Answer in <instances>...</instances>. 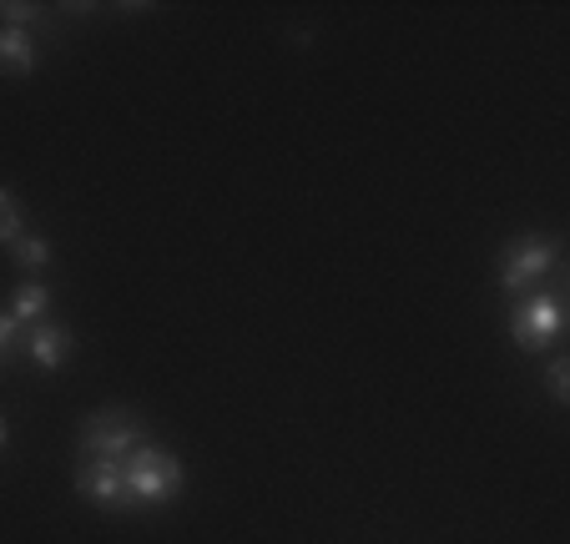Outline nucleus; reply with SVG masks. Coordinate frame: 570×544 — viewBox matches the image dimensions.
<instances>
[{
	"label": "nucleus",
	"instance_id": "f257e3e1",
	"mask_svg": "<svg viewBox=\"0 0 570 544\" xmlns=\"http://www.w3.org/2000/svg\"><path fill=\"white\" fill-rule=\"evenodd\" d=\"M121 474H127V489L137 504H167L183 494V464L167 454V448H131L127 459H121Z\"/></svg>",
	"mask_w": 570,
	"mask_h": 544
},
{
	"label": "nucleus",
	"instance_id": "f03ea898",
	"mask_svg": "<svg viewBox=\"0 0 570 544\" xmlns=\"http://www.w3.org/2000/svg\"><path fill=\"white\" fill-rule=\"evenodd\" d=\"M81 448L97 464H121L131 448H141V424L131 414H121V408H101L81 428Z\"/></svg>",
	"mask_w": 570,
	"mask_h": 544
},
{
	"label": "nucleus",
	"instance_id": "7ed1b4c3",
	"mask_svg": "<svg viewBox=\"0 0 570 544\" xmlns=\"http://www.w3.org/2000/svg\"><path fill=\"white\" fill-rule=\"evenodd\" d=\"M550 267H556V243H550V237H520L505 253L500 283H505V293H525L535 278H546Z\"/></svg>",
	"mask_w": 570,
	"mask_h": 544
},
{
	"label": "nucleus",
	"instance_id": "20e7f679",
	"mask_svg": "<svg viewBox=\"0 0 570 544\" xmlns=\"http://www.w3.org/2000/svg\"><path fill=\"white\" fill-rule=\"evenodd\" d=\"M510 333H515V343L525 353L556 343V333H560V298H556V293H546V298H525L515 308V318H510Z\"/></svg>",
	"mask_w": 570,
	"mask_h": 544
},
{
	"label": "nucleus",
	"instance_id": "39448f33",
	"mask_svg": "<svg viewBox=\"0 0 570 544\" xmlns=\"http://www.w3.org/2000/svg\"><path fill=\"white\" fill-rule=\"evenodd\" d=\"M76 489L87 494L91 504H101V510H117V504H127V500H131L121 464H97V459H91L87 469L76 474Z\"/></svg>",
	"mask_w": 570,
	"mask_h": 544
},
{
	"label": "nucleus",
	"instance_id": "423d86ee",
	"mask_svg": "<svg viewBox=\"0 0 570 544\" xmlns=\"http://www.w3.org/2000/svg\"><path fill=\"white\" fill-rule=\"evenodd\" d=\"M26 353H31L41 368H61V363L71 358V333H66L61 323H36L31 338H26Z\"/></svg>",
	"mask_w": 570,
	"mask_h": 544
},
{
	"label": "nucleus",
	"instance_id": "0eeeda50",
	"mask_svg": "<svg viewBox=\"0 0 570 544\" xmlns=\"http://www.w3.org/2000/svg\"><path fill=\"white\" fill-rule=\"evenodd\" d=\"M0 71H6V76H31L36 71V41H31V31L0 26Z\"/></svg>",
	"mask_w": 570,
	"mask_h": 544
},
{
	"label": "nucleus",
	"instance_id": "6e6552de",
	"mask_svg": "<svg viewBox=\"0 0 570 544\" xmlns=\"http://www.w3.org/2000/svg\"><path fill=\"white\" fill-rule=\"evenodd\" d=\"M46 308H51V293L41 288V283H21V288H16V298H11V318H16V328H21V323H46Z\"/></svg>",
	"mask_w": 570,
	"mask_h": 544
},
{
	"label": "nucleus",
	"instance_id": "1a4fd4ad",
	"mask_svg": "<svg viewBox=\"0 0 570 544\" xmlns=\"http://www.w3.org/2000/svg\"><path fill=\"white\" fill-rule=\"evenodd\" d=\"M16 263H21V267H31V273H36V267H46V263H51V243H46V237H16Z\"/></svg>",
	"mask_w": 570,
	"mask_h": 544
},
{
	"label": "nucleus",
	"instance_id": "9d476101",
	"mask_svg": "<svg viewBox=\"0 0 570 544\" xmlns=\"http://www.w3.org/2000/svg\"><path fill=\"white\" fill-rule=\"evenodd\" d=\"M16 237H21V202L0 187V243H16Z\"/></svg>",
	"mask_w": 570,
	"mask_h": 544
},
{
	"label": "nucleus",
	"instance_id": "9b49d317",
	"mask_svg": "<svg viewBox=\"0 0 570 544\" xmlns=\"http://www.w3.org/2000/svg\"><path fill=\"white\" fill-rule=\"evenodd\" d=\"M546 384H550V398H556V404H570V363H566V358L550 363Z\"/></svg>",
	"mask_w": 570,
	"mask_h": 544
},
{
	"label": "nucleus",
	"instance_id": "f8f14e48",
	"mask_svg": "<svg viewBox=\"0 0 570 544\" xmlns=\"http://www.w3.org/2000/svg\"><path fill=\"white\" fill-rule=\"evenodd\" d=\"M36 16V6H0V21L16 26V31H26V21Z\"/></svg>",
	"mask_w": 570,
	"mask_h": 544
},
{
	"label": "nucleus",
	"instance_id": "ddd939ff",
	"mask_svg": "<svg viewBox=\"0 0 570 544\" xmlns=\"http://www.w3.org/2000/svg\"><path fill=\"white\" fill-rule=\"evenodd\" d=\"M11 343H16V318L11 313H0V358L11 353Z\"/></svg>",
	"mask_w": 570,
	"mask_h": 544
},
{
	"label": "nucleus",
	"instance_id": "4468645a",
	"mask_svg": "<svg viewBox=\"0 0 570 544\" xmlns=\"http://www.w3.org/2000/svg\"><path fill=\"white\" fill-rule=\"evenodd\" d=\"M6 438H11V428H6V418H0V448H6Z\"/></svg>",
	"mask_w": 570,
	"mask_h": 544
}]
</instances>
